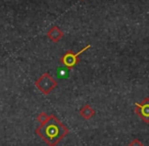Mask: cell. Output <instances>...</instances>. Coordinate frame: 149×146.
Returning a JSON list of instances; mask_svg holds the SVG:
<instances>
[{"mask_svg":"<svg viewBox=\"0 0 149 146\" xmlns=\"http://www.w3.org/2000/svg\"><path fill=\"white\" fill-rule=\"evenodd\" d=\"M89 48H91V44L86 45L83 49L80 50L77 53L72 52V50H68V51L60 57V64L65 66L66 68H68V70H72L76 64H79V61H80L79 56L81 55L82 53H84L85 51H87V49H89Z\"/></svg>","mask_w":149,"mask_h":146,"instance_id":"cell-3","label":"cell"},{"mask_svg":"<svg viewBox=\"0 0 149 146\" xmlns=\"http://www.w3.org/2000/svg\"><path fill=\"white\" fill-rule=\"evenodd\" d=\"M35 86L44 95H48L57 87V82L51 75L48 74V73H45L36 81Z\"/></svg>","mask_w":149,"mask_h":146,"instance_id":"cell-2","label":"cell"},{"mask_svg":"<svg viewBox=\"0 0 149 146\" xmlns=\"http://www.w3.org/2000/svg\"><path fill=\"white\" fill-rule=\"evenodd\" d=\"M36 132L49 146H55L68 135V129L55 115H51L47 122L37 128Z\"/></svg>","mask_w":149,"mask_h":146,"instance_id":"cell-1","label":"cell"},{"mask_svg":"<svg viewBox=\"0 0 149 146\" xmlns=\"http://www.w3.org/2000/svg\"><path fill=\"white\" fill-rule=\"evenodd\" d=\"M46 36H47L52 42L57 43V42H59L60 40H61V38L63 37V32L61 31V29H60L58 26L54 25L48 30Z\"/></svg>","mask_w":149,"mask_h":146,"instance_id":"cell-5","label":"cell"},{"mask_svg":"<svg viewBox=\"0 0 149 146\" xmlns=\"http://www.w3.org/2000/svg\"><path fill=\"white\" fill-rule=\"evenodd\" d=\"M128 146H144V145H143V143L139 139H134L131 141V143Z\"/></svg>","mask_w":149,"mask_h":146,"instance_id":"cell-8","label":"cell"},{"mask_svg":"<svg viewBox=\"0 0 149 146\" xmlns=\"http://www.w3.org/2000/svg\"><path fill=\"white\" fill-rule=\"evenodd\" d=\"M80 115H81V117H83L85 119H90L91 117H94L95 110H94L90 105H85V106H83L81 109H80Z\"/></svg>","mask_w":149,"mask_h":146,"instance_id":"cell-6","label":"cell"},{"mask_svg":"<svg viewBox=\"0 0 149 146\" xmlns=\"http://www.w3.org/2000/svg\"><path fill=\"white\" fill-rule=\"evenodd\" d=\"M135 112L144 123L149 124V97L144 98L142 102L135 103Z\"/></svg>","mask_w":149,"mask_h":146,"instance_id":"cell-4","label":"cell"},{"mask_svg":"<svg viewBox=\"0 0 149 146\" xmlns=\"http://www.w3.org/2000/svg\"><path fill=\"white\" fill-rule=\"evenodd\" d=\"M49 117H50V115H48L46 112H41L39 115H38L37 119H38V122L40 123V125H41V124H43V123H45V122H47Z\"/></svg>","mask_w":149,"mask_h":146,"instance_id":"cell-7","label":"cell"}]
</instances>
